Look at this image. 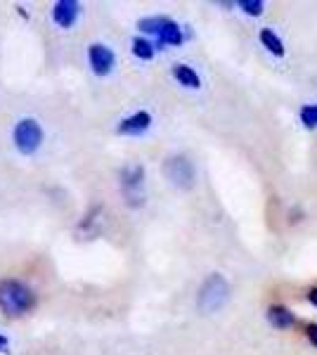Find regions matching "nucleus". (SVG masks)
Listing matches in <instances>:
<instances>
[{"label":"nucleus","instance_id":"nucleus-1","mask_svg":"<svg viewBox=\"0 0 317 355\" xmlns=\"http://www.w3.org/2000/svg\"><path fill=\"white\" fill-rule=\"evenodd\" d=\"M36 306V294L31 287L17 279H3L0 282V311L8 315H22L28 313Z\"/></svg>","mask_w":317,"mask_h":355},{"label":"nucleus","instance_id":"nucleus-2","mask_svg":"<svg viewBox=\"0 0 317 355\" xmlns=\"http://www.w3.org/2000/svg\"><path fill=\"white\" fill-rule=\"evenodd\" d=\"M230 299V284L223 275L213 272L209 277L204 279L199 289V296H197V306L201 313H216L228 303Z\"/></svg>","mask_w":317,"mask_h":355},{"label":"nucleus","instance_id":"nucleus-3","mask_svg":"<svg viewBox=\"0 0 317 355\" xmlns=\"http://www.w3.org/2000/svg\"><path fill=\"white\" fill-rule=\"evenodd\" d=\"M12 140L19 154H24V157L36 154L40 150V145H43V125L31 116L19 119L12 130Z\"/></svg>","mask_w":317,"mask_h":355},{"label":"nucleus","instance_id":"nucleus-4","mask_svg":"<svg viewBox=\"0 0 317 355\" xmlns=\"http://www.w3.org/2000/svg\"><path fill=\"white\" fill-rule=\"evenodd\" d=\"M161 171H164V175L171 180V185L180 187V190H189V187L194 185V164L189 162L187 157H182V154H175V157H169L161 166Z\"/></svg>","mask_w":317,"mask_h":355},{"label":"nucleus","instance_id":"nucleus-5","mask_svg":"<svg viewBox=\"0 0 317 355\" xmlns=\"http://www.w3.org/2000/svg\"><path fill=\"white\" fill-rule=\"evenodd\" d=\"M142 182H145V166H130V168L121 171V187H123L130 204H135L132 199H140L142 204V194H140Z\"/></svg>","mask_w":317,"mask_h":355},{"label":"nucleus","instance_id":"nucleus-6","mask_svg":"<svg viewBox=\"0 0 317 355\" xmlns=\"http://www.w3.org/2000/svg\"><path fill=\"white\" fill-rule=\"evenodd\" d=\"M88 62L97 76H107V73L114 69L117 57H114L112 48H107V45H102V43H93L88 48Z\"/></svg>","mask_w":317,"mask_h":355},{"label":"nucleus","instance_id":"nucleus-7","mask_svg":"<svg viewBox=\"0 0 317 355\" xmlns=\"http://www.w3.org/2000/svg\"><path fill=\"white\" fill-rule=\"evenodd\" d=\"M80 15V3L76 0H60L53 8V19L60 28H71Z\"/></svg>","mask_w":317,"mask_h":355},{"label":"nucleus","instance_id":"nucleus-8","mask_svg":"<svg viewBox=\"0 0 317 355\" xmlns=\"http://www.w3.org/2000/svg\"><path fill=\"white\" fill-rule=\"evenodd\" d=\"M149 125H152V114L135 112L117 125V133H121V135H142L149 130Z\"/></svg>","mask_w":317,"mask_h":355},{"label":"nucleus","instance_id":"nucleus-9","mask_svg":"<svg viewBox=\"0 0 317 355\" xmlns=\"http://www.w3.org/2000/svg\"><path fill=\"white\" fill-rule=\"evenodd\" d=\"M268 320H270V324L277 329H291L293 324H296V315L286 306H282V303H275V306L268 308Z\"/></svg>","mask_w":317,"mask_h":355},{"label":"nucleus","instance_id":"nucleus-10","mask_svg":"<svg viewBox=\"0 0 317 355\" xmlns=\"http://www.w3.org/2000/svg\"><path fill=\"white\" fill-rule=\"evenodd\" d=\"M157 38H159L157 48H164V45H180L182 41H185L180 24H178V21H173V19H166V24L161 26V31H159Z\"/></svg>","mask_w":317,"mask_h":355},{"label":"nucleus","instance_id":"nucleus-11","mask_svg":"<svg viewBox=\"0 0 317 355\" xmlns=\"http://www.w3.org/2000/svg\"><path fill=\"white\" fill-rule=\"evenodd\" d=\"M173 76H175V81L180 85H185V88H192V90L201 88L199 73L194 71L189 64H175V67H173Z\"/></svg>","mask_w":317,"mask_h":355},{"label":"nucleus","instance_id":"nucleus-12","mask_svg":"<svg viewBox=\"0 0 317 355\" xmlns=\"http://www.w3.org/2000/svg\"><path fill=\"white\" fill-rule=\"evenodd\" d=\"M258 38H261L263 48H268V53H273L275 57H284V43H282V38L273 28H261Z\"/></svg>","mask_w":317,"mask_h":355},{"label":"nucleus","instance_id":"nucleus-13","mask_svg":"<svg viewBox=\"0 0 317 355\" xmlns=\"http://www.w3.org/2000/svg\"><path fill=\"white\" fill-rule=\"evenodd\" d=\"M154 45L147 41V38H132V55L137 57V60H145V62H149L154 57Z\"/></svg>","mask_w":317,"mask_h":355},{"label":"nucleus","instance_id":"nucleus-14","mask_svg":"<svg viewBox=\"0 0 317 355\" xmlns=\"http://www.w3.org/2000/svg\"><path fill=\"white\" fill-rule=\"evenodd\" d=\"M166 19L169 17H145V19H140V24H137V28L145 33H154V36H159L161 26L166 24Z\"/></svg>","mask_w":317,"mask_h":355},{"label":"nucleus","instance_id":"nucleus-15","mask_svg":"<svg viewBox=\"0 0 317 355\" xmlns=\"http://www.w3.org/2000/svg\"><path fill=\"white\" fill-rule=\"evenodd\" d=\"M301 123L308 130L317 128V105H305L301 110Z\"/></svg>","mask_w":317,"mask_h":355},{"label":"nucleus","instance_id":"nucleus-16","mask_svg":"<svg viewBox=\"0 0 317 355\" xmlns=\"http://www.w3.org/2000/svg\"><path fill=\"white\" fill-rule=\"evenodd\" d=\"M239 8L244 10L246 15H251V17H258V15H263V8L265 5L261 3V0H239Z\"/></svg>","mask_w":317,"mask_h":355},{"label":"nucleus","instance_id":"nucleus-17","mask_svg":"<svg viewBox=\"0 0 317 355\" xmlns=\"http://www.w3.org/2000/svg\"><path fill=\"white\" fill-rule=\"evenodd\" d=\"M305 336H308V341L317 348V322H308V324H305Z\"/></svg>","mask_w":317,"mask_h":355},{"label":"nucleus","instance_id":"nucleus-18","mask_svg":"<svg viewBox=\"0 0 317 355\" xmlns=\"http://www.w3.org/2000/svg\"><path fill=\"white\" fill-rule=\"evenodd\" d=\"M308 301L313 303V306L317 308V287H313V289H308Z\"/></svg>","mask_w":317,"mask_h":355},{"label":"nucleus","instance_id":"nucleus-19","mask_svg":"<svg viewBox=\"0 0 317 355\" xmlns=\"http://www.w3.org/2000/svg\"><path fill=\"white\" fill-rule=\"evenodd\" d=\"M5 346H8V336L0 334V348H5Z\"/></svg>","mask_w":317,"mask_h":355}]
</instances>
